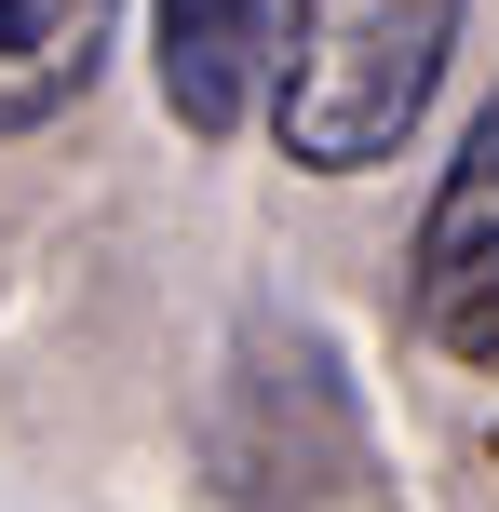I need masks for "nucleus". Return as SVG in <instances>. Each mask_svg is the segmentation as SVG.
Instances as JSON below:
<instances>
[{"instance_id":"nucleus-1","label":"nucleus","mask_w":499,"mask_h":512,"mask_svg":"<svg viewBox=\"0 0 499 512\" xmlns=\"http://www.w3.org/2000/svg\"><path fill=\"white\" fill-rule=\"evenodd\" d=\"M446 54H459V0H284L257 122L284 135L297 176H365L419 135Z\"/></svg>"},{"instance_id":"nucleus-2","label":"nucleus","mask_w":499,"mask_h":512,"mask_svg":"<svg viewBox=\"0 0 499 512\" xmlns=\"http://www.w3.org/2000/svg\"><path fill=\"white\" fill-rule=\"evenodd\" d=\"M405 310H419V337H432L446 364L499 378V95L473 108V135H459L446 189H432V216H419Z\"/></svg>"},{"instance_id":"nucleus-3","label":"nucleus","mask_w":499,"mask_h":512,"mask_svg":"<svg viewBox=\"0 0 499 512\" xmlns=\"http://www.w3.org/2000/svg\"><path fill=\"white\" fill-rule=\"evenodd\" d=\"M270 27L284 0H149V81H162V122L230 149L270 95Z\"/></svg>"},{"instance_id":"nucleus-4","label":"nucleus","mask_w":499,"mask_h":512,"mask_svg":"<svg viewBox=\"0 0 499 512\" xmlns=\"http://www.w3.org/2000/svg\"><path fill=\"white\" fill-rule=\"evenodd\" d=\"M122 0H0V135H41L54 108L95 95Z\"/></svg>"}]
</instances>
